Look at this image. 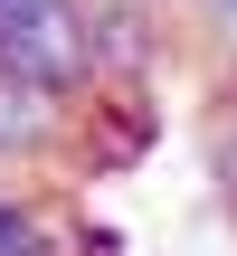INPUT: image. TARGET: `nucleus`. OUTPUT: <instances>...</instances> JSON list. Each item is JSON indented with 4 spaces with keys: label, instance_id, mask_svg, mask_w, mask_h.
Segmentation results:
<instances>
[{
    "label": "nucleus",
    "instance_id": "nucleus-2",
    "mask_svg": "<svg viewBox=\"0 0 237 256\" xmlns=\"http://www.w3.org/2000/svg\"><path fill=\"white\" fill-rule=\"evenodd\" d=\"M0 256H57V228H48L19 190H0Z\"/></svg>",
    "mask_w": 237,
    "mask_h": 256
},
{
    "label": "nucleus",
    "instance_id": "nucleus-1",
    "mask_svg": "<svg viewBox=\"0 0 237 256\" xmlns=\"http://www.w3.org/2000/svg\"><path fill=\"white\" fill-rule=\"evenodd\" d=\"M57 133H66V95L0 76V162H19V152H48Z\"/></svg>",
    "mask_w": 237,
    "mask_h": 256
},
{
    "label": "nucleus",
    "instance_id": "nucleus-3",
    "mask_svg": "<svg viewBox=\"0 0 237 256\" xmlns=\"http://www.w3.org/2000/svg\"><path fill=\"white\" fill-rule=\"evenodd\" d=\"M218 180H228V209H237V133L218 142Z\"/></svg>",
    "mask_w": 237,
    "mask_h": 256
}]
</instances>
